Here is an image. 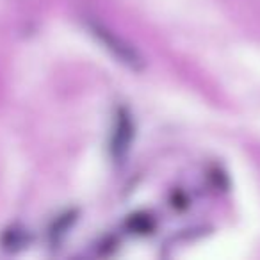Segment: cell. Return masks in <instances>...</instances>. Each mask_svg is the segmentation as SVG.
<instances>
[{
  "instance_id": "obj_1",
  "label": "cell",
  "mask_w": 260,
  "mask_h": 260,
  "mask_svg": "<svg viewBox=\"0 0 260 260\" xmlns=\"http://www.w3.org/2000/svg\"><path fill=\"white\" fill-rule=\"evenodd\" d=\"M86 29L98 43L102 45L104 50H107L112 57L118 62H121L125 68L132 70V72H141L145 68V59L139 54V50L134 45L126 41L123 36L116 34L112 29L100 22V20L87 18L86 20Z\"/></svg>"
},
{
  "instance_id": "obj_4",
  "label": "cell",
  "mask_w": 260,
  "mask_h": 260,
  "mask_svg": "<svg viewBox=\"0 0 260 260\" xmlns=\"http://www.w3.org/2000/svg\"><path fill=\"white\" fill-rule=\"evenodd\" d=\"M73 223V214L72 212H64L62 216H59L54 223L50 224L48 228V239H50V244L52 246H57L59 242L62 241V235L66 234L70 226Z\"/></svg>"
},
{
  "instance_id": "obj_2",
  "label": "cell",
  "mask_w": 260,
  "mask_h": 260,
  "mask_svg": "<svg viewBox=\"0 0 260 260\" xmlns=\"http://www.w3.org/2000/svg\"><path fill=\"white\" fill-rule=\"evenodd\" d=\"M136 136V121L126 107H118L114 112L109 136V153L114 162H121L130 152Z\"/></svg>"
},
{
  "instance_id": "obj_3",
  "label": "cell",
  "mask_w": 260,
  "mask_h": 260,
  "mask_svg": "<svg viewBox=\"0 0 260 260\" xmlns=\"http://www.w3.org/2000/svg\"><path fill=\"white\" fill-rule=\"evenodd\" d=\"M30 232L25 226L15 223L0 232V249L6 253H18L30 244Z\"/></svg>"
}]
</instances>
